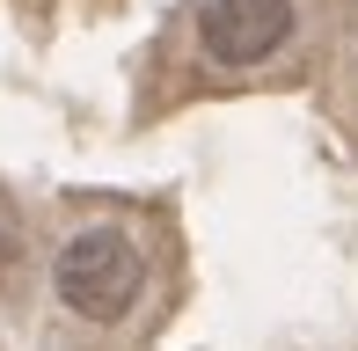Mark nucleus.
<instances>
[{
    "label": "nucleus",
    "mask_w": 358,
    "mask_h": 351,
    "mask_svg": "<svg viewBox=\"0 0 358 351\" xmlns=\"http://www.w3.org/2000/svg\"><path fill=\"white\" fill-rule=\"evenodd\" d=\"M139 249H132V234L124 227H80L66 249H59V264H52V285H59V300L80 315V322H117L124 308L139 300Z\"/></svg>",
    "instance_id": "nucleus-1"
},
{
    "label": "nucleus",
    "mask_w": 358,
    "mask_h": 351,
    "mask_svg": "<svg viewBox=\"0 0 358 351\" xmlns=\"http://www.w3.org/2000/svg\"><path fill=\"white\" fill-rule=\"evenodd\" d=\"M292 37V0H213L205 8V52L220 66H256Z\"/></svg>",
    "instance_id": "nucleus-2"
},
{
    "label": "nucleus",
    "mask_w": 358,
    "mask_h": 351,
    "mask_svg": "<svg viewBox=\"0 0 358 351\" xmlns=\"http://www.w3.org/2000/svg\"><path fill=\"white\" fill-rule=\"evenodd\" d=\"M8 264H15V249H8V234H0V278H8Z\"/></svg>",
    "instance_id": "nucleus-3"
}]
</instances>
